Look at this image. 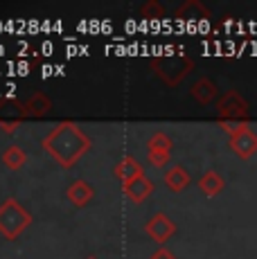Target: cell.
I'll use <instances>...</instances> for the list:
<instances>
[{
    "label": "cell",
    "instance_id": "ba28073f",
    "mask_svg": "<svg viewBox=\"0 0 257 259\" xmlns=\"http://www.w3.org/2000/svg\"><path fill=\"white\" fill-rule=\"evenodd\" d=\"M190 97L194 102H199L201 106H210L212 102H219V88L212 79L207 77H199L190 88Z\"/></svg>",
    "mask_w": 257,
    "mask_h": 259
},
{
    "label": "cell",
    "instance_id": "8fae6325",
    "mask_svg": "<svg viewBox=\"0 0 257 259\" xmlns=\"http://www.w3.org/2000/svg\"><path fill=\"white\" fill-rule=\"evenodd\" d=\"M50 111H52V99L41 91H36L27 102L21 104V117H46Z\"/></svg>",
    "mask_w": 257,
    "mask_h": 259
},
{
    "label": "cell",
    "instance_id": "30bf717a",
    "mask_svg": "<svg viewBox=\"0 0 257 259\" xmlns=\"http://www.w3.org/2000/svg\"><path fill=\"white\" fill-rule=\"evenodd\" d=\"M122 192H124V196L131 203L140 205V203H145L147 198L151 196V192H154V181H151V178H147V176L136 178V181L124 183V185H122Z\"/></svg>",
    "mask_w": 257,
    "mask_h": 259
},
{
    "label": "cell",
    "instance_id": "44dd1931",
    "mask_svg": "<svg viewBox=\"0 0 257 259\" xmlns=\"http://www.w3.org/2000/svg\"><path fill=\"white\" fill-rule=\"evenodd\" d=\"M88 259H97V257H88Z\"/></svg>",
    "mask_w": 257,
    "mask_h": 259
},
{
    "label": "cell",
    "instance_id": "d6986e66",
    "mask_svg": "<svg viewBox=\"0 0 257 259\" xmlns=\"http://www.w3.org/2000/svg\"><path fill=\"white\" fill-rule=\"evenodd\" d=\"M147 158H149V162L156 169H165L172 162V153H165V151H149Z\"/></svg>",
    "mask_w": 257,
    "mask_h": 259
},
{
    "label": "cell",
    "instance_id": "9a60e30c",
    "mask_svg": "<svg viewBox=\"0 0 257 259\" xmlns=\"http://www.w3.org/2000/svg\"><path fill=\"white\" fill-rule=\"evenodd\" d=\"M0 160H3V165L7 167L9 171H18V169L25 167V162H27V153H25V149L18 147V144H9V147L3 151Z\"/></svg>",
    "mask_w": 257,
    "mask_h": 259
},
{
    "label": "cell",
    "instance_id": "ac0fdd59",
    "mask_svg": "<svg viewBox=\"0 0 257 259\" xmlns=\"http://www.w3.org/2000/svg\"><path fill=\"white\" fill-rule=\"evenodd\" d=\"M217 122H219V126L228 133V138L235 136V133H239V131H244V128H248V122H237V119H217Z\"/></svg>",
    "mask_w": 257,
    "mask_h": 259
},
{
    "label": "cell",
    "instance_id": "2e32d148",
    "mask_svg": "<svg viewBox=\"0 0 257 259\" xmlns=\"http://www.w3.org/2000/svg\"><path fill=\"white\" fill-rule=\"evenodd\" d=\"M172 149H174V140H172L165 131H158V133H154V136L149 138V140H147V153H149V151L172 153Z\"/></svg>",
    "mask_w": 257,
    "mask_h": 259
},
{
    "label": "cell",
    "instance_id": "6da1fadb",
    "mask_svg": "<svg viewBox=\"0 0 257 259\" xmlns=\"http://www.w3.org/2000/svg\"><path fill=\"white\" fill-rule=\"evenodd\" d=\"M41 144L46 149V153H50V158H54V162H59L63 169H72L81 160V156H86L91 151L93 140L75 122L66 119V122H59L43 138Z\"/></svg>",
    "mask_w": 257,
    "mask_h": 259
},
{
    "label": "cell",
    "instance_id": "7c38bea8",
    "mask_svg": "<svg viewBox=\"0 0 257 259\" xmlns=\"http://www.w3.org/2000/svg\"><path fill=\"white\" fill-rule=\"evenodd\" d=\"M162 181H165V185H167L169 192L181 194L183 189H187V185L192 183V176H190V171H187L183 165H172V167H167Z\"/></svg>",
    "mask_w": 257,
    "mask_h": 259
},
{
    "label": "cell",
    "instance_id": "5b68a950",
    "mask_svg": "<svg viewBox=\"0 0 257 259\" xmlns=\"http://www.w3.org/2000/svg\"><path fill=\"white\" fill-rule=\"evenodd\" d=\"M142 230H145V235L149 237L151 241H156L158 246H165V243L176 235V223L172 221L165 212H156L147 219Z\"/></svg>",
    "mask_w": 257,
    "mask_h": 259
},
{
    "label": "cell",
    "instance_id": "7a4b0ae2",
    "mask_svg": "<svg viewBox=\"0 0 257 259\" xmlns=\"http://www.w3.org/2000/svg\"><path fill=\"white\" fill-rule=\"evenodd\" d=\"M32 223V214L21 205L16 198H5L0 203V235L7 241H14L25 232V228Z\"/></svg>",
    "mask_w": 257,
    "mask_h": 259
},
{
    "label": "cell",
    "instance_id": "4fadbf2b",
    "mask_svg": "<svg viewBox=\"0 0 257 259\" xmlns=\"http://www.w3.org/2000/svg\"><path fill=\"white\" fill-rule=\"evenodd\" d=\"M176 21H207L210 18V9L199 0H187L174 12Z\"/></svg>",
    "mask_w": 257,
    "mask_h": 259
},
{
    "label": "cell",
    "instance_id": "e0dca14e",
    "mask_svg": "<svg viewBox=\"0 0 257 259\" xmlns=\"http://www.w3.org/2000/svg\"><path fill=\"white\" fill-rule=\"evenodd\" d=\"M165 14H167V9L158 0H147L140 7V16L147 18V21H160V18H165Z\"/></svg>",
    "mask_w": 257,
    "mask_h": 259
},
{
    "label": "cell",
    "instance_id": "5bb4252c",
    "mask_svg": "<svg viewBox=\"0 0 257 259\" xmlns=\"http://www.w3.org/2000/svg\"><path fill=\"white\" fill-rule=\"evenodd\" d=\"M224 187H226V178L221 176L219 171H215V169H207L203 176L199 178V189L207 198L219 196V194L224 192Z\"/></svg>",
    "mask_w": 257,
    "mask_h": 259
},
{
    "label": "cell",
    "instance_id": "3957f363",
    "mask_svg": "<svg viewBox=\"0 0 257 259\" xmlns=\"http://www.w3.org/2000/svg\"><path fill=\"white\" fill-rule=\"evenodd\" d=\"M151 68L167 86H179L183 79L187 77V72L194 68V61H192L187 54H172V57H158L151 59Z\"/></svg>",
    "mask_w": 257,
    "mask_h": 259
},
{
    "label": "cell",
    "instance_id": "52a82bcc",
    "mask_svg": "<svg viewBox=\"0 0 257 259\" xmlns=\"http://www.w3.org/2000/svg\"><path fill=\"white\" fill-rule=\"evenodd\" d=\"M113 174H115V178L124 185V183H128V181H136V178L145 176V167H142V162L138 160L136 156L126 153V156H122L120 162L113 167Z\"/></svg>",
    "mask_w": 257,
    "mask_h": 259
},
{
    "label": "cell",
    "instance_id": "ffe728a7",
    "mask_svg": "<svg viewBox=\"0 0 257 259\" xmlns=\"http://www.w3.org/2000/svg\"><path fill=\"white\" fill-rule=\"evenodd\" d=\"M149 259H176L174 255H172L169 250H167V248H158V250L154 252V255H151Z\"/></svg>",
    "mask_w": 257,
    "mask_h": 259
},
{
    "label": "cell",
    "instance_id": "8992f818",
    "mask_svg": "<svg viewBox=\"0 0 257 259\" xmlns=\"http://www.w3.org/2000/svg\"><path fill=\"white\" fill-rule=\"evenodd\" d=\"M228 147L237 158L248 160V158H253L257 153V133L250 126L244 128V131H239V133H235V136L228 138Z\"/></svg>",
    "mask_w": 257,
    "mask_h": 259
},
{
    "label": "cell",
    "instance_id": "9c48e42d",
    "mask_svg": "<svg viewBox=\"0 0 257 259\" xmlns=\"http://www.w3.org/2000/svg\"><path fill=\"white\" fill-rule=\"evenodd\" d=\"M66 198L75 207H86L88 203L95 198V187H93L88 181L75 178V181H72L70 185H68V189H66Z\"/></svg>",
    "mask_w": 257,
    "mask_h": 259
},
{
    "label": "cell",
    "instance_id": "277c9868",
    "mask_svg": "<svg viewBox=\"0 0 257 259\" xmlns=\"http://www.w3.org/2000/svg\"><path fill=\"white\" fill-rule=\"evenodd\" d=\"M250 106L237 91H228L217 102V119H237V122H248Z\"/></svg>",
    "mask_w": 257,
    "mask_h": 259
}]
</instances>
